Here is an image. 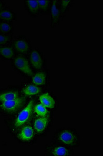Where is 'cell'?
I'll use <instances>...</instances> for the list:
<instances>
[{
    "label": "cell",
    "instance_id": "23",
    "mask_svg": "<svg viewBox=\"0 0 103 156\" xmlns=\"http://www.w3.org/2000/svg\"><path fill=\"white\" fill-rule=\"evenodd\" d=\"M6 8V5L5 3L3 2L2 1H0V11L2 10V9H4Z\"/></svg>",
    "mask_w": 103,
    "mask_h": 156
},
{
    "label": "cell",
    "instance_id": "9",
    "mask_svg": "<svg viewBox=\"0 0 103 156\" xmlns=\"http://www.w3.org/2000/svg\"><path fill=\"white\" fill-rule=\"evenodd\" d=\"M15 14L11 9L5 8L0 11V20L11 23L15 18Z\"/></svg>",
    "mask_w": 103,
    "mask_h": 156
},
{
    "label": "cell",
    "instance_id": "1",
    "mask_svg": "<svg viewBox=\"0 0 103 156\" xmlns=\"http://www.w3.org/2000/svg\"><path fill=\"white\" fill-rule=\"evenodd\" d=\"M25 101V97L19 96L13 100L0 103V110L6 114H14L23 106Z\"/></svg>",
    "mask_w": 103,
    "mask_h": 156
},
{
    "label": "cell",
    "instance_id": "5",
    "mask_svg": "<svg viewBox=\"0 0 103 156\" xmlns=\"http://www.w3.org/2000/svg\"><path fill=\"white\" fill-rule=\"evenodd\" d=\"M19 96V93L17 90H4L0 92V103L13 100Z\"/></svg>",
    "mask_w": 103,
    "mask_h": 156
},
{
    "label": "cell",
    "instance_id": "18",
    "mask_svg": "<svg viewBox=\"0 0 103 156\" xmlns=\"http://www.w3.org/2000/svg\"><path fill=\"white\" fill-rule=\"evenodd\" d=\"M27 7L30 12L35 14L38 12L39 7L38 1H27Z\"/></svg>",
    "mask_w": 103,
    "mask_h": 156
},
{
    "label": "cell",
    "instance_id": "10",
    "mask_svg": "<svg viewBox=\"0 0 103 156\" xmlns=\"http://www.w3.org/2000/svg\"><path fill=\"white\" fill-rule=\"evenodd\" d=\"M59 139L64 144L71 145L75 142V136L73 133L68 131H65L61 133Z\"/></svg>",
    "mask_w": 103,
    "mask_h": 156
},
{
    "label": "cell",
    "instance_id": "3",
    "mask_svg": "<svg viewBox=\"0 0 103 156\" xmlns=\"http://www.w3.org/2000/svg\"><path fill=\"white\" fill-rule=\"evenodd\" d=\"M13 64L17 69L25 75L30 76L33 75V73L31 68L28 61L25 57L21 56H17L15 58Z\"/></svg>",
    "mask_w": 103,
    "mask_h": 156
},
{
    "label": "cell",
    "instance_id": "19",
    "mask_svg": "<svg viewBox=\"0 0 103 156\" xmlns=\"http://www.w3.org/2000/svg\"><path fill=\"white\" fill-rule=\"evenodd\" d=\"M52 154L54 156H66L68 154V151L65 147L59 146L53 149Z\"/></svg>",
    "mask_w": 103,
    "mask_h": 156
},
{
    "label": "cell",
    "instance_id": "15",
    "mask_svg": "<svg viewBox=\"0 0 103 156\" xmlns=\"http://www.w3.org/2000/svg\"><path fill=\"white\" fill-rule=\"evenodd\" d=\"M13 25L11 23L0 20V33L10 34L13 31Z\"/></svg>",
    "mask_w": 103,
    "mask_h": 156
},
{
    "label": "cell",
    "instance_id": "20",
    "mask_svg": "<svg viewBox=\"0 0 103 156\" xmlns=\"http://www.w3.org/2000/svg\"><path fill=\"white\" fill-rule=\"evenodd\" d=\"M12 37L10 34L0 33V46H4L10 42Z\"/></svg>",
    "mask_w": 103,
    "mask_h": 156
},
{
    "label": "cell",
    "instance_id": "4",
    "mask_svg": "<svg viewBox=\"0 0 103 156\" xmlns=\"http://www.w3.org/2000/svg\"><path fill=\"white\" fill-rule=\"evenodd\" d=\"M34 135L33 129L30 126H25L21 129L18 134V137L22 141L28 142L33 138Z\"/></svg>",
    "mask_w": 103,
    "mask_h": 156
},
{
    "label": "cell",
    "instance_id": "8",
    "mask_svg": "<svg viewBox=\"0 0 103 156\" xmlns=\"http://www.w3.org/2000/svg\"><path fill=\"white\" fill-rule=\"evenodd\" d=\"M0 56L5 59H11L15 56L14 49L12 46H0Z\"/></svg>",
    "mask_w": 103,
    "mask_h": 156
},
{
    "label": "cell",
    "instance_id": "6",
    "mask_svg": "<svg viewBox=\"0 0 103 156\" xmlns=\"http://www.w3.org/2000/svg\"><path fill=\"white\" fill-rule=\"evenodd\" d=\"M39 101L42 105L46 108L52 109L55 106V101L50 94L46 93L39 97Z\"/></svg>",
    "mask_w": 103,
    "mask_h": 156
},
{
    "label": "cell",
    "instance_id": "21",
    "mask_svg": "<svg viewBox=\"0 0 103 156\" xmlns=\"http://www.w3.org/2000/svg\"><path fill=\"white\" fill-rule=\"evenodd\" d=\"M39 9L42 10H47L49 7V1L47 0L45 1H38Z\"/></svg>",
    "mask_w": 103,
    "mask_h": 156
},
{
    "label": "cell",
    "instance_id": "13",
    "mask_svg": "<svg viewBox=\"0 0 103 156\" xmlns=\"http://www.w3.org/2000/svg\"><path fill=\"white\" fill-rule=\"evenodd\" d=\"M41 89L38 86L34 85H29L25 87L22 90L23 94L26 96H31L35 95L41 92Z\"/></svg>",
    "mask_w": 103,
    "mask_h": 156
},
{
    "label": "cell",
    "instance_id": "2",
    "mask_svg": "<svg viewBox=\"0 0 103 156\" xmlns=\"http://www.w3.org/2000/svg\"><path fill=\"white\" fill-rule=\"evenodd\" d=\"M34 101L31 100L27 106L20 112L15 120L14 126L15 128H19L25 124L30 118L32 113Z\"/></svg>",
    "mask_w": 103,
    "mask_h": 156
},
{
    "label": "cell",
    "instance_id": "12",
    "mask_svg": "<svg viewBox=\"0 0 103 156\" xmlns=\"http://www.w3.org/2000/svg\"><path fill=\"white\" fill-rule=\"evenodd\" d=\"M31 63L35 69H41L42 66V59L38 51H32L30 56Z\"/></svg>",
    "mask_w": 103,
    "mask_h": 156
},
{
    "label": "cell",
    "instance_id": "11",
    "mask_svg": "<svg viewBox=\"0 0 103 156\" xmlns=\"http://www.w3.org/2000/svg\"><path fill=\"white\" fill-rule=\"evenodd\" d=\"M13 46L20 53L25 54L28 51V45L27 42L22 39L17 40L13 43Z\"/></svg>",
    "mask_w": 103,
    "mask_h": 156
},
{
    "label": "cell",
    "instance_id": "16",
    "mask_svg": "<svg viewBox=\"0 0 103 156\" xmlns=\"http://www.w3.org/2000/svg\"><path fill=\"white\" fill-rule=\"evenodd\" d=\"M51 13L52 20L53 23H55L59 19L60 15V11L55 1H54L52 3L51 8Z\"/></svg>",
    "mask_w": 103,
    "mask_h": 156
},
{
    "label": "cell",
    "instance_id": "14",
    "mask_svg": "<svg viewBox=\"0 0 103 156\" xmlns=\"http://www.w3.org/2000/svg\"><path fill=\"white\" fill-rule=\"evenodd\" d=\"M32 82L36 86L44 85L46 82V75L44 73H38L32 78Z\"/></svg>",
    "mask_w": 103,
    "mask_h": 156
},
{
    "label": "cell",
    "instance_id": "22",
    "mask_svg": "<svg viewBox=\"0 0 103 156\" xmlns=\"http://www.w3.org/2000/svg\"><path fill=\"white\" fill-rule=\"evenodd\" d=\"M71 3V1L69 0H63L61 1V6L63 9H65L68 7V6L69 5V4Z\"/></svg>",
    "mask_w": 103,
    "mask_h": 156
},
{
    "label": "cell",
    "instance_id": "7",
    "mask_svg": "<svg viewBox=\"0 0 103 156\" xmlns=\"http://www.w3.org/2000/svg\"><path fill=\"white\" fill-rule=\"evenodd\" d=\"M48 117H42L36 119L34 121V129L38 133L43 132L48 125Z\"/></svg>",
    "mask_w": 103,
    "mask_h": 156
},
{
    "label": "cell",
    "instance_id": "17",
    "mask_svg": "<svg viewBox=\"0 0 103 156\" xmlns=\"http://www.w3.org/2000/svg\"><path fill=\"white\" fill-rule=\"evenodd\" d=\"M34 111L38 115L42 117H46L48 112L46 107H45L42 104H39L36 105L34 107Z\"/></svg>",
    "mask_w": 103,
    "mask_h": 156
}]
</instances>
